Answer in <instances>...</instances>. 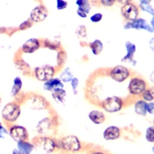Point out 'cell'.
Masks as SVG:
<instances>
[{
	"instance_id": "6da1fadb",
	"label": "cell",
	"mask_w": 154,
	"mask_h": 154,
	"mask_svg": "<svg viewBox=\"0 0 154 154\" xmlns=\"http://www.w3.org/2000/svg\"><path fill=\"white\" fill-rule=\"evenodd\" d=\"M49 116L41 119L36 125V131L41 136H46L52 132H56L60 121L59 117L54 111L51 110Z\"/></svg>"
},
{
	"instance_id": "7a4b0ae2",
	"label": "cell",
	"mask_w": 154,
	"mask_h": 154,
	"mask_svg": "<svg viewBox=\"0 0 154 154\" xmlns=\"http://www.w3.org/2000/svg\"><path fill=\"white\" fill-rule=\"evenodd\" d=\"M2 119L5 125L9 126L16 123L21 114V105L16 101L5 104L2 109Z\"/></svg>"
},
{
	"instance_id": "3957f363",
	"label": "cell",
	"mask_w": 154,
	"mask_h": 154,
	"mask_svg": "<svg viewBox=\"0 0 154 154\" xmlns=\"http://www.w3.org/2000/svg\"><path fill=\"white\" fill-rule=\"evenodd\" d=\"M34 149L43 154L52 153L56 149V139L46 136L35 137L32 140Z\"/></svg>"
},
{
	"instance_id": "277c9868",
	"label": "cell",
	"mask_w": 154,
	"mask_h": 154,
	"mask_svg": "<svg viewBox=\"0 0 154 154\" xmlns=\"http://www.w3.org/2000/svg\"><path fill=\"white\" fill-rule=\"evenodd\" d=\"M125 102L123 99L117 96H112L106 97L100 102L99 106L105 112L109 113H114L121 111L124 107Z\"/></svg>"
},
{
	"instance_id": "5b68a950",
	"label": "cell",
	"mask_w": 154,
	"mask_h": 154,
	"mask_svg": "<svg viewBox=\"0 0 154 154\" xmlns=\"http://www.w3.org/2000/svg\"><path fill=\"white\" fill-rule=\"evenodd\" d=\"M58 70L59 69L56 66H53L48 64L42 65L34 69L32 76L35 78L37 80L44 82L53 78Z\"/></svg>"
},
{
	"instance_id": "8992f818",
	"label": "cell",
	"mask_w": 154,
	"mask_h": 154,
	"mask_svg": "<svg viewBox=\"0 0 154 154\" xmlns=\"http://www.w3.org/2000/svg\"><path fill=\"white\" fill-rule=\"evenodd\" d=\"M61 140V149L67 152H78L82 149L80 140L74 135H69L60 139Z\"/></svg>"
},
{
	"instance_id": "52a82bcc",
	"label": "cell",
	"mask_w": 154,
	"mask_h": 154,
	"mask_svg": "<svg viewBox=\"0 0 154 154\" xmlns=\"http://www.w3.org/2000/svg\"><path fill=\"white\" fill-rule=\"evenodd\" d=\"M127 89L131 96H141V94L147 89V83L141 77L133 76L130 79Z\"/></svg>"
},
{
	"instance_id": "ba28073f",
	"label": "cell",
	"mask_w": 154,
	"mask_h": 154,
	"mask_svg": "<svg viewBox=\"0 0 154 154\" xmlns=\"http://www.w3.org/2000/svg\"><path fill=\"white\" fill-rule=\"evenodd\" d=\"M108 75L112 80L121 83L126 81L129 77H130L131 72L127 67L122 65H118L109 70Z\"/></svg>"
},
{
	"instance_id": "9c48e42d",
	"label": "cell",
	"mask_w": 154,
	"mask_h": 154,
	"mask_svg": "<svg viewBox=\"0 0 154 154\" xmlns=\"http://www.w3.org/2000/svg\"><path fill=\"white\" fill-rule=\"evenodd\" d=\"M9 135L16 143L27 140L29 137L26 128L16 124H12L9 126Z\"/></svg>"
},
{
	"instance_id": "30bf717a",
	"label": "cell",
	"mask_w": 154,
	"mask_h": 154,
	"mask_svg": "<svg viewBox=\"0 0 154 154\" xmlns=\"http://www.w3.org/2000/svg\"><path fill=\"white\" fill-rule=\"evenodd\" d=\"M27 100L29 101V106L34 110H46L50 108L49 101L41 95L32 94L28 96Z\"/></svg>"
},
{
	"instance_id": "8fae6325",
	"label": "cell",
	"mask_w": 154,
	"mask_h": 154,
	"mask_svg": "<svg viewBox=\"0 0 154 154\" xmlns=\"http://www.w3.org/2000/svg\"><path fill=\"white\" fill-rule=\"evenodd\" d=\"M121 14L127 22H131L137 19L139 16V9L135 4L130 2L123 5L121 8Z\"/></svg>"
},
{
	"instance_id": "7c38bea8",
	"label": "cell",
	"mask_w": 154,
	"mask_h": 154,
	"mask_svg": "<svg viewBox=\"0 0 154 154\" xmlns=\"http://www.w3.org/2000/svg\"><path fill=\"white\" fill-rule=\"evenodd\" d=\"M14 64L16 68L23 75L29 76V75H32V71L31 66H30L28 63H26L23 60V58L22 57V53L20 52V50L15 56Z\"/></svg>"
},
{
	"instance_id": "4fadbf2b",
	"label": "cell",
	"mask_w": 154,
	"mask_h": 154,
	"mask_svg": "<svg viewBox=\"0 0 154 154\" xmlns=\"http://www.w3.org/2000/svg\"><path fill=\"white\" fill-rule=\"evenodd\" d=\"M48 16V9L42 4L37 5L30 12L29 19L33 23H41L44 21Z\"/></svg>"
},
{
	"instance_id": "5bb4252c",
	"label": "cell",
	"mask_w": 154,
	"mask_h": 154,
	"mask_svg": "<svg viewBox=\"0 0 154 154\" xmlns=\"http://www.w3.org/2000/svg\"><path fill=\"white\" fill-rule=\"evenodd\" d=\"M42 46V42L37 38H30L23 44L21 49H19L22 53L32 54L36 52Z\"/></svg>"
},
{
	"instance_id": "9a60e30c",
	"label": "cell",
	"mask_w": 154,
	"mask_h": 154,
	"mask_svg": "<svg viewBox=\"0 0 154 154\" xmlns=\"http://www.w3.org/2000/svg\"><path fill=\"white\" fill-rule=\"evenodd\" d=\"M124 29H133L137 30L144 29L146 31L149 32H153L150 25L148 24L145 19H142V18H137V19H135L133 21L126 22V24L124 25Z\"/></svg>"
},
{
	"instance_id": "2e32d148",
	"label": "cell",
	"mask_w": 154,
	"mask_h": 154,
	"mask_svg": "<svg viewBox=\"0 0 154 154\" xmlns=\"http://www.w3.org/2000/svg\"><path fill=\"white\" fill-rule=\"evenodd\" d=\"M125 47H126V54L121 60V62H123V63H133V66H136L137 62L134 60V55L135 53H136V51H137V46L133 42H130V41H126L125 42Z\"/></svg>"
},
{
	"instance_id": "e0dca14e",
	"label": "cell",
	"mask_w": 154,
	"mask_h": 154,
	"mask_svg": "<svg viewBox=\"0 0 154 154\" xmlns=\"http://www.w3.org/2000/svg\"><path fill=\"white\" fill-rule=\"evenodd\" d=\"M121 136V130L116 126H109L104 130L103 138L107 141L118 140Z\"/></svg>"
},
{
	"instance_id": "ac0fdd59",
	"label": "cell",
	"mask_w": 154,
	"mask_h": 154,
	"mask_svg": "<svg viewBox=\"0 0 154 154\" xmlns=\"http://www.w3.org/2000/svg\"><path fill=\"white\" fill-rule=\"evenodd\" d=\"M64 87V84L63 82L60 80L59 77H53L49 80L44 82L43 83V89L48 92H52L55 89L57 88H63Z\"/></svg>"
},
{
	"instance_id": "d6986e66",
	"label": "cell",
	"mask_w": 154,
	"mask_h": 154,
	"mask_svg": "<svg viewBox=\"0 0 154 154\" xmlns=\"http://www.w3.org/2000/svg\"><path fill=\"white\" fill-rule=\"evenodd\" d=\"M88 117L92 123L96 125H100L105 123L106 119L105 113L100 110H97V109H93V110L90 111L88 114Z\"/></svg>"
},
{
	"instance_id": "ffe728a7",
	"label": "cell",
	"mask_w": 154,
	"mask_h": 154,
	"mask_svg": "<svg viewBox=\"0 0 154 154\" xmlns=\"http://www.w3.org/2000/svg\"><path fill=\"white\" fill-rule=\"evenodd\" d=\"M66 95V91L63 88H57L52 92V97L58 104H64Z\"/></svg>"
},
{
	"instance_id": "44dd1931",
	"label": "cell",
	"mask_w": 154,
	"mask_h": 154,
	"mask_svg": "<svg viewBox=\"0 0 154 154\" xmlns=\"http://www.w3.org/2000/svg\"><path fill=\"white\" fill-rule=\"evenodd\" d=\"M17 149L21 154H31L34 149L33 144L27 140L17 143Z\"/></svg>"
},
{
	"instance_id": "7402d4cb",
	"label": "cell",
	"mask_w": 154,
	"mask_h": 154,
	"mask_svg": "<svg viewBox=\"0 0 154 154\" xmlns=\"http://www.w3.org/2000/svg\"><path fill=\"white\" fill-rule=\"evenodd\" d=\"M147 102L143 100H138L134 104V111L137 114L142 116H146L147 113Z\"/></svg>"
},
{
	"instance_id": "603a6c76",
	"label": "cell",
	"mask_w": 154,
	"mask_h": 154,
	"mask_svg": "<svg viewBox=\"0 0 154 154\" xmlns=\"http://www.w3.org/2000/svg\"><path fill=\"white\" fill-rule=\"evenodd\" d=\"M56 52H57L56 53V67L59 69H61L66 63L67 54L66 52L63 48H60Z\"/></svg>"
},
{
	"instance_id": "cb8c5ba5",
	"label": "cell",
	"mask_w": 154,
	"mask_h": 154,
	"mask_svg": "<svg viewBox=\"0 0 154 154\" xmlns=\"http://www.w3.org/2000/svg\"><path fill=\"white\" fill-rule=\"evenodd\" d=\"M89 49H91L92 53L95 56H98L102 53L103 49V43L100 40V39H95L93 42L89 43Z\"/></svg>"
},
{
	"instance_id": "d4e9b609",
	"label": "cell",
	"mask_w": 154,
	"mask_h": 154,
	"mask_svg": "<svg viewBox=\"0 0 154 154\" xmlns=\"http://www.w3.org/2000/svg\"><path fill=\"white\" fill-rule=\"evenodd\" d=\"M22 88H23V80L19 76L15 77L13 79V85H12V90H11V96L12 97L17 96L19 93H21Z\"/></svg>"
},
{
	"instance_id": "484cf974",
	"label": "cell",
	"mask_w": 154,
	"mask_h": 154,
	"mask_svg": "<svg viewBox=\"0 0 154 154\" xmlns=\"http://www.w3.org/2000/svg\"><path fill=\"white\" fill-rule=\"evenodd\" d=\"M73 77L74 75L73 72H72V70L69 67H66L62 71L61 73L60 74L59 78H60L62 82L66 83V82H70V81L73 79Z\"/></svg>"
},
{
	"instance_id": "4316f807",
	"label": "cell",
	"mask_w": 154,
	"mask_h": 154,
	"mask_svg": "<svg viewBox=\"0 0 154 154\" xmlns=\"http://www.w3.org/2000/svg\"><path fill=\"white\" fill-rule=\"evenodd\" d=\"M42 46H44L46 49H49L50 50L57 51L58 49H60L61 48V44H60V41L56 40H50L49 38H45L43 39L42 42Z\"/></svg>"
},
{
	"instance_id": "83f0119b",
	"label": "cell",
	"mask_w": 154,
	"mask_h": 154,
	"mask_svg": "<svg viewBox=\"0 0 154 154\" xmlns=\"http://www.w3.org/2000/svg\"><path fill=\"white\" fill-rule=\"evenodd\" d=\"M75 4L78 5L79 10L84 12L87 15L88 13H89L90 9H91V5H90L89 0H76Z\"/></svg>"
},
{
	"instance_id": "f1b7e54d",
	"label": "cell",
	"mask_w": 154,
	"mask_h": 154,
	"mask_svg": "<svg viewBox=\"0 0 154 154\" xmlns=\"http://www.w3.org/2000/svg\"><path fill=\"white\" fill-rule=\"evenodd\" d=\"M146 140L149 143L154 142V126H149L146 130Z\"/></svg>"
},
{
	"instance_id": "f546056e",
	"label": "cell",
	"mask_w": 154,
	"mask_h": 154,
	"mask_svg": "<svg viewBox=\"0 0 154 154\" xmlns=\"http://www.w3.org/2000/svg\"><path fill=\"white\" fill-rule=\"evenodd\" d=\"M32 26H33V23L31 21V19H28L19 25V27H18V30H19V31H24V30L30 29Z\"/></svg>"
},
{
	"instance_id": "4dcf8cb0",
	"label": "cell",
	"mask_w": 154,
	"mask_h": 154,
	"mask_svg": "<svg viewBox=\"0 0 154 154\" xmlns=\"http://www.w3.org/2000/svg\"><path fill=\"white\" fill-rule=\"evenodd\" d=\"M142 98L144 101L146 102H152L154 100L153 96H152V93H151L150 89H146L143 93L141 94Z\"/></svg>"
},
{
	"instance_id": "1f68e13d",
	"label": "cell",
	"mask_w": 154,
	"mask_h": 154,
	"mask_svg": "<svg viewBox=\"0 0 154 154\" xmlns=\"http://www.w3.org/2000/svg\"><path fill=\"white\" fill-rule=\"evenodd\" d=\"M76 34L80 38H86V27L85 26H79L76 29Z\"/></svg>"
},
{
	"instance_id": "d6a6232c",
	"label": "cell",
	"mask_w": 154,
	"mask_h": 154,
	"mask_svg": "<svg viewBox=\"0 0 154 154\" xmlns=\"http://www.w3.org/2000/svg\"><path fill=\"white\" fill-rule=\"evenodd\" d=\"M79 80L76 77H73V79L70 81V86L72 87V90L73 92L74 95H77V93H78V89H77V88L79 86Z\"/></svg>"
},
{
	"instance_id": "836d02e7",
	"label": "cell",
	"mask_w": 154,
	"mask_h": 154,
	"mask_svg": "<svg viewBox=\"0 0 154 154\" xmlns=\"http://www.w3.org/2000/svg\"><path fill=\"white\" fill-rule=\"evenodd\" d=\"M140 7L144 12H146L148 13H149V14L152 15V16H154V9L149 4H147V5H145V4H140Z\"/></svg>"
},
{
	"instance_id": "e575fe53",
	"label": "cell",
	"mask_w": 154,
	"mask_h": 154,
	"mask_svg": "<svg viewBox=\"0 0 154 154\" xmlns=\"http://www.w3.org/2000/svg\"><path fill=\"white\" fill-rule=\"evenodd\" d=\"M68 5V2L64 0H56V8L58 10L65 9Z\"/></svg>"
},
{
	"instance_id": "d590c367",
	"label": "cell",
	"mask_w": 154,
	"mask_h": 154,
	"mask_svg": "<svg viewBox=\"0 0 154 154\" xmlns=\"http://www.w3.org/2000/svg\"><path fill=\"white\" fill-rule=\"evenodd\" d=\"M117 0H99V3L101 5H103L106 7H110L115 4Z\"/></svg>"
},
{
	"instance_id": "8d00e7d4",
	"label": "cell",
	"mask_w": 154,
	"mask_h": 154,
	"mask_svg": "<svg viewBox=\"0 0 154 154\" xmlns=\"http://www.w3.org/2000/svg\"><path fill=\"white\" fill-rule=\"evenodd\" d=\"M103 19V14L102 13H100V12H98V13H95V14H93V16L90 17V20H91L92 23H99V22H100Z\"/></svg>"
},
{
	"instance_id": "74e56055",
	"label": "cell",
	"mask_w": 154,
	"mask_h": 154,
	"mask_svg": "<svg viewBox=\"0 0 154 154\" xmlns=\"http://www.w3.org/2000/svg\"><path fill=\"white\" fill-rule=\"evenodd\" d=\"M7 136H9V130L3 126L2 129H0V139H5Z\"/></svg>"
},
{
	"instance_id": "f35d334b",
	"label": "cell",
	"mask_w": 154,
	"mask_h": 154,
	"mask_svg": "<svg viewBox=\"0 0 154 154\" xmlns=\"http://www.w3.org/2000/svg\"><path fill=\"white\" fill-rule=\"evenodd\" d=\"M147 112L151 115L154 114V102H149L147 103Z\"/></svg>"
},
{
	"instance_id": "ab89813d",
	"label": "cell",
	"mask_w": 154,
	"mask_h": 154,
	"mask_svg": "<svg viewBox=\"0 0 154 154\" xmlns=\"http://www.w3.org/2000/svg\"><path fill=\"white\" fill-rule=\"evenodd\" d=\"M76 13H77V15H78V16H79V17H81V18H86V17H87V14H86V13H85V12H82V11L79 10V9H77Z\"/></svg>"
},
{
	"instance_id": "60d3db41",
	"label": "cell",
	"mask_w": 154,
	"mask_h": 154,
	"mask_svg": "<svg viewBox=\"0 0 154 154\" xmlns=\"http://www.w3.org/2000/svg\"><path fill=\"white\" fill-rule=\"evenodd\" d=\"M8 27L0 26V34H6L7 35Z\"/></svg>"
},
{
	"instance_id": "b9f144b4",
	"label": "cell",
	"mask_w": 154,
	"mask_h": 154,
	"mask_svg": "<svg viewBox=\"0 0 154 154\" xmlns=\"http://www.w3.org/2000/svg\"><path fill=\"white\" fill-rule=\"evenodd\" d=\"M149 48L151 49V50L153 51L154 52V37H152V38L150 39L149 42Z\"/></svg>"
},
{
	"instance_id": "7bdbcfd3",
	"label": "cell",
	"mask_w": 154,
	"mask_h": 154,
	"mask_svg": "<svg viewBox=\"0 0 154 154\" xmlns=\"http://www.w3.org/2000/svg\"><path fill=\"white\" fill-rule=\"evenodd\" d=\"M132 0H117V2H119V3L122 4V5H126V4L127 3H130V2H131Z\"/></svg>"
},
{
	"instance_id": "ee69618b",
	"label": "cell",
	"mask_w": 154,
	"mask_h": 154,
	"mask_svg": "<svg viewBox=\"0 0 154 154\" xmlns=\"http://www.w3.org/2000/svg\"><path fill=\"white\" fill-rule=\"evenodd\" d=\"M90 154H107V153L104 152V151H102V150H94Z\"/></svg>"
},
{
	"instance_id": "f6af8a7d",
	"label": "cell",
	"mask_w": 154,
	"mask_h": 154,
	"mask_svg": "<svg viewBox=\"0 0 154 154\" xmlns=\"http://www.w3.org/2000/svg\"><path fill=\"white\" fill-rule=\"evenodd\" d=\"M140 2V4H145V5H147V4H149L152 0H139Z\"/></svg>"
},
{
	"instance_id": "bcb514c9",
	"label": "cell",
	"mask_w": 154,
	"mask_h": 154,
	"mask_svg": "<svg viewBox=\"0 0 154 154\" xmlns=\"http://www.w3.org/2000/svg\"><path fill=\"white\" fill-rule=\"evenodd\" d=\"M150 26L152 28V31L154 32V16H152V19H151V22H150Z\"/></svg>"
},
{
	"instance_id": "7dc6e473",
	"label": "cell",
	"mask_w": 154,
	"mask_h": 154,
	"mask_svg": "<svg viewBox=\"0 0 154 154\" xmlns=\"http://www.w3.org/2000/svg\"><path fill=\"white\" fill-rule=\"evenodd\" d=\"M12 154H21V153L18 151L17 149H13V151H12Z\"/></svg>"
},
{
	"instance_id": "c3c4849f",
	"label": "cell",
	"mask_w": 154,
	"mask_h": 154,
	"mask_svg": "<svg viewBox=\"0 0 154 154\" xmlns=\"http://www.w3.org/2000/svg\"><path fill=\"white\" fill-rule=\"evenodd\" d=\"M150 79L152 81V82H154V70H153V72H152L150 75Z\"/></svg>"
},
{
	"instance_id": "681fc988",
	"label": "cell",
	"mask_w": 154,
	"mask_h": 154,
	"mask_svg": "<svg viewBox=\"0 0 154 154\" xmlns=\"http://www.w3.org/2000/svg\"><path fill=\"white\" fill-rule=\"evenodd\" d=\"M2 127H3V126H2V122L0 121V129H2Z\"/></svg>"
},
{
	"instance_id": "f907efd6",
	"label": "cell",
	"mask_w": 154,
	"mask_h": 154,
	"mask_svg": "<svg viewBox=\"0 0 154 154\" xmlns=\"http://www.w3.org/2000/svg\"><path fill=\"white\" fill-rule=\"evenodd\" d=\"M2 98L0 97V107H1V105H2Z\"/></svg>"
},
{
	"instance_id": "816d5d0a",
	"label": "cell",
	"mask_w": 154,
	"mask_h": 154,
	"mask_svg": "<svg viewBox=\"0 0 154 154\" xmlns=\"http://www.w3.org/2000/svg\"><path fill=\"white\" fill-rule=\"evenodd\" d=\"M152 152H153V153H154V146L152 148Z\"/></svg>"
},
{
	"instance_id": "f5cc1de1",
	"label": "cell",
	"mask_w": 154,
	"mask_h": 154,
	"mask_svg": "<svg viewBox=\"0 0 154 154\" xmlns=\"http://www.w3.org/2000/svg\"><path fill=\"white\" fill-rule=\"evenodd\" d=\"M153 125H154V119H153Z\"/></svg>"
}]
</instances>
